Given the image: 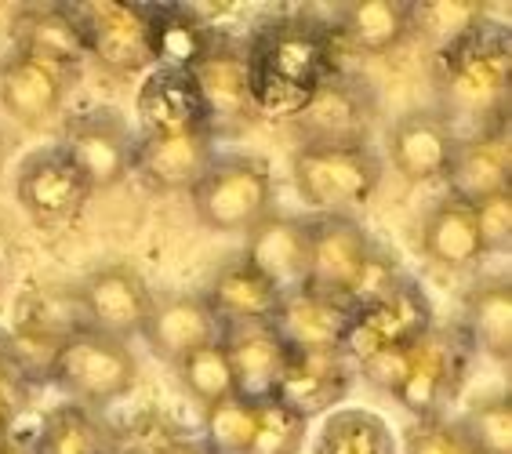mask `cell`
Segmentation results:
<instances>
[{"label":"cell","instance_id":"1","mask_svg":"<svg viewBox=\"0 0 512 454\" xmlns=\"http://www.w3.org/2000/svg\"><path fill=\"white\" fill-rule=\"evenodd\" d=\"M338 33L306 15L276 19L258 30L247 44L251 80H255V113L295 117L316 91V84L338 70Z\"/></svg>","mask_w":512,"mask_h":454},{"label":"cell","instance_id":"2","mask_svg":"<svg viewBox=\"0 0 512 454\" xmlns=\"http://www.w3.org/2000/svg\"><path fill=\"white\" fill-rule=\"evenodd\" d=\"M512 84V44L502 30L480 26L447 51L436 62V91H440V113L447 124H473L483 131L505 120L509 113Z\"/></svg>","mask_w":512,"mask_h":454},{"label":"cell","instance_id":"3","mask_svg":"<svg viewBox=\"0 0 512 454\" xmlns=\"http://www.w3.org/2000/svg\"><path fill=\"white\" fill-rule=\"evenodd\" d=\"M382 157L367 146H302L291 160V175L309 208L342 215L375 197L382 182Z\"/></svg>","mask_w":512,"mask_h":454},{"label":"cell","instance_id":"4","mask_svg":"<svg viewBox=\"0 0 512 454\" xmlns=\"http://www.w3.org/2000/svg\"><path fill=\"white\" fill-rule=\"evenodd\" d=\"M473 342L462 327H429L411 349H407L404 378L396 385V404H404L418 422L422 418H444V407L462 393L469 375Z\"/></svg>","mask_w":512,"mask_h":454},{"label":"cell","instance_id":"5","mask_svg":"<svg viewBox=\"0 0 512 454\" xmlns=\"http://www.w3.org/2000/svg\"><path fill=\"white\" fill-rule=\"evenodd\" d=\"M197 218L215 233H247L273 204V175L255 157H215L193 186Z\"/></svg>","mask_w":512,"mask_h":454},{"label":"cell","instance_id":"6","mask_svg":"<svg viewBox=\"0 0 512 454\" xmlns=\"http://www.w3.org/2000/svg\"><path fill=\"white\" fill-rule=\"evenodd\" d=\"M378 251L382 247L349 215L309 218V269L302 291L338 298L345 306H353L356 291L364 284Z\"/></svg>","mask_w":512,"mask_h":454},{"label":"cell","instance_id":"7","mask_svg":"<svg viewBox=\"0 0 512 454\" xmlns=\"http://www.w3.org/2000/svg\"><path fill=\"white\" fill-rule=\"evenodd\" d=\"M138 378V360L128 342L109 338L102 331H80L66 342L55 367V382L80 407H109L131 393Z\"/></svg>","mask_w":512,"mask_h":454},{"label":"cell","instance_id":"8","mask_svg":"<svg viewBox=\"0 0 512 454\" xmlns=\"http://www.w3.org/2000/svg\"><path fill=\"white\" fill-rule=\"evenodd\" d=\"M433 327V302L414 280L400 277L375 302L353 309V324L342 342V353L353 367L382 349H407Z\"/></svg>","mask_w":512,"mask_h":454},{"label":"cell","instance_id":"9","mask_svg":"<svg viewBox=\"0 0 512 454\" xmlns=\"http://www.w3.org/2000/svg\"><path fill=\"white\" fill-rule=\"evenodd\" d=\"M378 117L375 91L364 80L335 70L316 84L306 106L295 113L302 146H367Z\"/></svg>","mask_w":512,"mask_h":454},{"label":"cell","instance_id":"10","mask_svg":"<svg viewBox=\"0 0 512 454\" xmlns=\"http://www.w3.org/2000/svg\"><path fill=\"white\" fill-rule=\"evenodd\" d=\"M73 19L84 37L88 59L109 73H138L153 62L149 51V8L146 4H73Z\"/></svg>","mask_w":512,"mask_h":454},{"label":"cell","instance_id":"11","mask_svg":"<svg viewBox=\"0 0 512 454\" xmlns=\"http://www.w3.org/2000/svg\"><path fill=\"white\" fill-rule=\"evenodd\" d=\"M59 149L73 160V168L88 178L91 189H109L131 175L135 135L117 109H84L69 117Z\"/></svg>","mask_w":512,"mask_h":454},{"label":"cell","instance_id":"12","mask_svg":"<svg viewBox=\"0 0 512 454\" xmlns=\"http://www.w3.org/2000/svg\"><path fill=\"white\" fill-rule=\"evenodd\" d=\"M95 189L88 186V178L73 168V160L55 149H37L19 164V178H15V197H19L22 211L37 222V226H62L69 218H77L88 204Z\"/></svg>","mask_w":512,"mask_h":454},{"label":"cell","instance_id":"13","mask_svg":"<svg viewBox=\"0 0 512 454\" xmlns=\"http://www.w3.org/2000/svg\"><path fill=\"white\" fill-rule=\"evenodd\" d=\"M73 291H77V306L84 313L88 331H102V335L120 338V342L142 335L146 316L153 309V291L131 266L95 269Z\"/></svg>","mask_w":512,"mask_h":454},{"label":"cell","instance_id":"14","mask_svg":"<svg viewBox=\"0 0 512 454\" xmlns=\"http://www.w3.org/2000/svg\"><path fill=\"white\" fill-rule=\"evenodd\" d=\"M447 197L462 200L469 208L483 204L491 197L512 193V149H509V124L498 120L491 128L473 131L458 139L447 168Z\"/></svg>","mask_w":512,"mask_h":454},{"label":"cell","instance_id":"15","mask_svg":"<svg viewBox=\"0 0 512 454\" xmlns=\"http://www.w3.org/2000/svg\"><path fill=\"white\" fill-rule=\"evenodd\" d=\"M240 258L255 273H262L280 295L302 291L309 269V218L269 211L247 229V247Z\"/></svg>","mask_w":512,"mask_h":454},{"label":"cell","instance_id":"16","mask_svg":"<svg viewBox=\"0 0 512 454\" xmlns=\"http://www.w3.org/2000/svg\"><path fill=\"white\" fill-rule=\"evenodd\" d=\"M73 80H77V70L15 51L0 62V106L26 128H40L62 109Z\"/></svg>","mask_w":512,"mask_h":454},{"label":"cell","instance_id":"17","mask_svg":"<svg viewBox=\"0 0 512 454\" xmlns=\"http://www.w3.org/2000/svg\"><path fill=\"white\" fill-rule=\"evenodd\" d=\"M458 131L440 109H407L389 131V160L404 182H436L451 168Z\"/></svg>","mask_w":512,"mask_h":454},{"label":"cell","instance_id":"18","mask_svg":"<svg viewBox=\"0 0 512 454\" xmlns=\"http://www.w3.org/2000/svg\"><path fill=\"white\" fill-rule=\"evenodd\" d=\"M356 367L342 349H324V353H287L284 375L276 385V396L284 407L309 422L313 415H324L349 396Z\"/></svg>","mask_w":512,"mask_h":454},{"label":"cell","instance_id":"19","mask_svg":"<svg viewBox=\"0 0 512 454\" xmlns=\"http://www.w3.org/2000/svg\"><path fill=\"white\" fill-rule=\"evenodd\" d=\"M215 135L186 131V135H142L135 139L131 171L164 193H193L204 171L215 164Z\"/></svg>","mask_w":512,"mask_h":454},{"label":"cell","instance_id":"20","mask_svg":"<svg viewBox=\"0 0 512 454\" xmlns=\"http://www.w3.org/2000/svg\"><path fill=\"white\" fill-rule=\"evenodd\" d=\"M189 73L197 80L211 128L240 124L255 113V80H251V55L244 44L215 40V48L207 51Z\"/></svg>","mask_w":512,"mask_h":454},{"label":"cell","instance_id":"21","mask_svg":"<svg viewBox=\"0 0 512 454\" xmlns=\"http://www.w3.org/2000/svg\"><path fill=\"white\" fill-rule=\"evenodd\" d=\"M135 113L142 120V135H186V131H211V117L200 99L193 73L153 70L138 88Z\"/></svg>","mask_w":512,"mask_h":454},{"label":"cell","instance_id":"22","mask_svg":"<svg viewBox=\"0 0 512 454\" xmlns=\"http://www.w3.org/2000/svg\"><path fill=\"white\" fill-rule=\"evenodd\" d=\"M269 324L291 353H324V349H342L353 324V306L313 291H291L280 298Z\"/></svg>","mask_w":512,"mask_h":454},{"label":"cell","instance_id":"23","mask_svg":"<svg viewBox=\"0 0 512 454\" xmlns=\"http://www.w3.org/2000/svg\"><path fill=\"white\" fill-rule=\"evenodd\" d=\"M142 338H146L149 349L160 360L178 364L182 356L218 342L222 338V324L207 309L204 295H160L153 298V309L146 316Z\"/></svg>","mask_w":512,"mask_h":454},{"label":"cell","instance_id":"24","mask_svg":"<svg viewBox=\"0 0 512 454\" xmlns=\"http://www.w3.org/2000/svg\"><path fill=\"white\" fill-rule=\"evenodd\" d=\"M222 346H226L229 367H233L237 396H244L251 404L273 400L280 375H284L287 353H291L273 331V324L226 327L222 331Z\"/></svg>","mask_w":512,"mask_h":454},{"label":"cell","instance_id":"25","mask_svg":"<svg viewBox=\"0 0 512 454\" xmlns=\"http://www.w3.org/2000/svg\"><path fill=\"white\" fill-rule=\"evenodd\" d=\"M280 291L269 284L262 273L247 266L244 258H233L218 269L211 284L204 291L207 309L215 313V320L226 327H244V324H269L280 306Z\"/></svg>","mask_w":512,"mask_h":454},{"label":"cell","instance_id":"26","mask_svg":"<svg viewBox=\"0 0 512 454\" xmlns=\"http://www.w3.org/2000/svg\"><path fill=\"white\" fill-rule=\"evenodd\" d=\"M422 251L436 269L444 273H465L483 258L480 233H476L473 208L462 200H436L422 222Z\"/></svg>","mask_w":512,"mask_h":454},{"label":"cell","instance_id":"27","mask_svg":"<svg viewBox=\"0 0 512 454\" xmlns=\"http://www.w3.org/2000/svg\"><path fill=\"white\" fill-rule=\"evenodd\" d=\"M15 51L19 55H30V59L55 62V66H66V70L80 73V62L88 59L84 51V37H80V26L73 19V8H26L15 19Z\"/></svg>","mask_w":512,"mask_h":454},{"label":"cell","instance_id":"28","mask_svg":"<svg viewBox=\"0 0 512 454\" xmlns=\"http://www.w3.org/2000/svg\"><path fill=\"white\" fill-rule=\"evenodd\" d=\"M414 30V4L407 0H360L345 4L338 37L353 51L364 55H385L404 44V37Z\"/></svg>","mask_w":512,"mask_h":454},{"label":"cell","instance_id":"29","mask_svg":"<svg viewBox=\"0 0 512 454\" xmlns=\"http://www.w3.org/2000/svg\"><path fill=\"white\" fill-rule=\"evenodd\" d=\"M215 33L207 30L189 8H149V51L157 70H193L215 48Z\"/></svg>","mask_w":512,"mask_h":454},{"label":"cell","instance_id":"30","mask_svg":"<svg viewBox=\"0 0 512 454\" xmlns=\"http://www.w3.org/2000/svg\"><path fill=\"white\" fill-rule=\"evenodd\" d=\"M30 447L33 454H117V436L88 407L59 404L44 415Z\"/></svg>","mask_w":512,"mask_h":454},{"label":"cell","instance_id":"31","mask_svg":"<svg viewBox=\"0 0 512 454\" xmlns=\"http://www.w3.org/2000/svg\"><path fill=\"white\" fill-rule=\"evenodd\" d=\"M473 349L505 364L512 356V287L509 280H483L465 295V324Z\"/></svg>","mask_w":512,"mask_h":454},{"label":"cell","instance_id":"32","mask_svg":"<svg viewBox=\"0 0 512 454\" xmlns=\"http://www.w3.org/2000/svg\"><path fill=\"white\" fill-rule=\"evenodd\" d=\"M316 454H396V436L382 415L364 407H342L327 415Z\"/></svg>","mask_w":512,"mask_h":454},{"label":"cell","instance_id":"33","mask_svg":"<svg viewBox=\"0 0 512 454\" xmlns=\"http://www.w3.org/2000/svg\"><path fill=\"white\" fill-rule=\"evenodd\" d=\"M66 342H69L66 335H55V331H44V327H33V324H19L11 335H4L0 353H4L8 367L26 385L55 382V367H59V356L66 349Z\"/></svg>","mask_w":512,"mask_h":454},{"label":"cell","instance_id":"34","mask_svg":"<svg viewBox=\"0 0 512 454\" xmlns=\"http://www.w3.org/2000/svg\"><path fill=\"white\" fill-rule=\"evenodd\" d=\"M178 382L186 389L200 407L222 404L229 396H237V385H233V367H229V356L222 338L211 342V346L197 349V353L182 356L175 364Z\"/></svg>","mask_w":512,"mask_h":454},{"label":"cell","instance_id":"35","mask_svg":"<svg viewBox=\"0 0 512 454\" xmlns=\"http://www.w3.org/2000/svg\"><path fill=\"white\" fill-rule=\"evenodd\" d=\"M258 404L244 396H229L222 404L204 407V440L207 454H244L255 436Z\"/></svg>","mask_w":512,"mask_h":454},{"label":"cell","instance_id":"36","mask_svg":"<svg viewBox=\"0 0 512 454\" xmlns=\"http://www.w3.org/2000/svg\"><path fill=\"white\" fill-rule=\"evenodd\" d=\"M309 422L280 400H262L255 418V436L244 454H298L306 447Z\"/></svg>","mask_w":512,"mask_h":454},{"label":"cell","instance_id":"37","mask_svg":"<svg viewBox=\"0 0 512 454\" xmlns=\"http://www.w3.org/2000/svg\"><path fill=\"white\" fill-rule=\"evenodd\" d=\"M458 429L473 444L476 454H512V411L505 396H491V400L473 404L458 422Z\"/></svg>","mask_w":512,"mask_h":454},{"label":"cell","instance_id":"38","mask_svg":"<svg viewBox=\"0 0 512 454\" xmlns=\"http://www.w3.org/2000/svg\"><path fill=\"white\" fill-rule=\"evenodd\" d=\"M480 4H414V30H425L436 40V48L447 51L462 37L483 26Z\"/></svg>","mask_w":512,"mask_h":454},{"label":"cell","instance_id":"39","mask_svg":"<svg viewBox=\"0 0 512 454\" xmlns=\"http://www.w3.org/2000/svg\"><path fill=\"white\" fill-rule=\"evenodd\" d=\"M404 454H476L473 444L465 440L458 422L447 418H422L414 422L404 436Z\"/></svg>","mask_w":512,"mask_h":454},{"label":"cell","instance_id":"40","mask_svg":"<svg viewBox=\"0 0 512 454\" xmlns=\"http://www.w3.org/2000/svg\"><path fill=\"white\" fill-rule=\"evenodd\" d=\"M476 233H480L483 255H498L512 244V193L491 197L473 208Z\"/></svg>","mask_w":512,"mask_h":454},{"label":"cell","instance_id":"41","mask_svg":"<svg viewBox=\"0 0 512 454\" xmlns=\"http://www.w3.org/2000/svg\"><path fill=\"white\" fill-rule=\"evenodd\" d=\"M26 396H30V385L11 371L8 360H4V353H0V440L11 436L15 418L26 411Z\"/></svg>","mask_w":512,"mask_h":454},{"label":"cell","instance_id":"42","mask_svg":"<svg viewBox=\"0 0 512 454\" xmlns=\"http://www.w3.org/2000/svg\"><path fill=\"white\" fill-rule=\"evenodd\" d=\"M160 454H207V451L197 444H186V440H164V444H160Z\"/></svg>","mask_w":512,"mask_h":454},{"label":"cell","instance_id":"43","mask_svg":"<svg viewBox=\"0 0 512 454\" xmlns=\"http://www.w3.org/2000/svg\"><path fill=\"white\" fill-rule=\"evenodd\" d=\"M0 454H33V447L15 440V436H4V440H0Z\"/></svg>","mask_w":512,"mask_h":454},{"label":"cell","instance_id":"44","mask_svg":"<svg viewBox=\"0 0 512 454\" xmlns=\"http://www.w3.org/2000/svg\"><path fill=\"white\" fill-rule=\"evenodd\" d=\"M0 168H4V135H0Z\"/></svg>","mask_w":512,"mask_h":454},{"label":"cell","instance_id":"45","mask_svg":"<svg viewBox=\"0 0 512 454\" xmlns=\"http://www.w3.org/2000/svg\"><path fill=\"white\" fill-rule=\"evenodd\" d=\"M0 342H4V335H0Z\"/></svg>","mask_w":512,"mask_h":454}]
</instances>
